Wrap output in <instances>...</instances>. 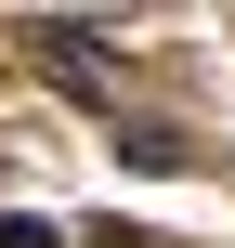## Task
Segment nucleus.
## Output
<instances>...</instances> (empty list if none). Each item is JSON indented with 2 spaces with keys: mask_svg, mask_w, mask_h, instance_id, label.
I'll return each mask as SVG.
<instances>
[{
  "mask_svg": "<svg viewBox=\"0 0 235 248\" xmlns=\"http://www.w3.org/2000/svg\"><path fill=\"white\" fill-rule=\"evenodd\" d=\"M0 248H52V222H26V209H0Z\"/></svg>",
  "mask_w": 235,
  "mask_h": 248,
  "instance_id": "1",
  "label": "nucleus"
}]
</instances>
